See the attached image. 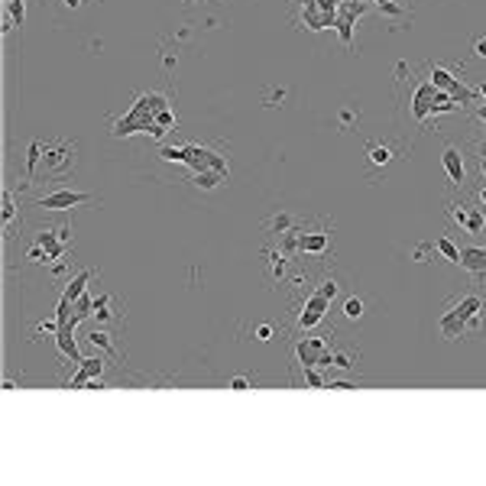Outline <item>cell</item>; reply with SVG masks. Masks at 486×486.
Segmentation results:
<instances>
[{"mask_svg": "<svg viewBox=\"0 0 486 486\" xmlns=\"http://www.w3.org/2000/svg\"><path fill=\"white\" fill-rule=\"evenodd\" d=\"M428 81H431V85H435L438 91L451 95L457 104H470V101H473V91L467 88V85H463L461 78H454V75L447 72L444 65H435V62H431V68H428Z\"/></svg>", "mask_w": 486, "mask_h": 486, "instance_id": "5b68a950", "label": "cell"}, {"mask_svg": "<svg viewBox=\"0 0 486 486\" xmlns=\"http://www.w3.org/2000/svg\"><path fill=\"white\" fill-rule=\"evenodd\" d=\"M159 159L162 162H182V166H185V143L182 146H162Z\"/></svg>", "mask_w": 486, "mask_h": 486, "instance_id": "7402d4cb", "label": "cell"}, {"mask_svg": "<svg viewBox=\"0 0 486 486\" xmlns=\"http://www.w3.org/2000/svg\"><path fill=\"white\" fill-rule=\"evenodd\" d=\"M162 107H169V97L159 95V91H143V95L133 101V107H130L127 114L120 120H114V136H133V133H146V136H156V140H162V130L156 127V114L162 111Z\"/></svg>", "mask_w": 486, "mask_h": 486, "instance_id": "7a4b0ae2", "label": "cell"}, {"mask_svg": "<svg viewBox=\"0 0 486 486\" xmlns=\"http://www.w3.org/2000/svg\"><path fill=\"white\" fill-rule=\"evenodd\" d=\"M480 95H483V97H486V85H480Z\"/></svg>", "mask_w": 486, "mask_h": 486, "instance_id": "8d00e7d4", "label": "cell"}, {"mask_svg": "<svg viewBox=\"0 0 486 486\" xmlns=\"http://www.w3.org/2000/svg\"><path fill=\"white\" fill-rule=\"evenodd\" d=\"M435 253L441 256V260H447V263L461 266V247H457L454 240L447 237V233H441V237H435Z\"/></svg>", "mask_w": 486, "mask_h": 486, "instance_id": "e0dca14e", "label": "cell"}, {"mask_svg": "<svg viewBox=\"0 0 486 486\" xmlns=\"http://www.w3.org/2000/svg\"><path fill=\"white\" fill-rule=\"evenodd\" d=\"M95 315L101 321L111 318V295H101V298H95Z\"/></svg>", "mask_w": 486, "mask_h": 486, "instance_id": "83f0119b", "label": "cell"}, {"mask_svg": "<svg viewBox=\"0 0 486 486\" xmlns=\"http://www.w3.org/2000/svg\"><path fill=\"white\" fill-rule=\"evenodd\" d=\"M305 370V383L311 386V389H327V379L318 373V367H302Z\"/></svg>", "mask_w": 486, "mask_h": 486, "instance_id": "d4e9b609", "label": "cell"}, {"mask_svg": "<svg viewBox=\"0 0 486 486\" xmlns=\"http://www.w3.org/2000/svg\"><path fill=\"white\" fill-rule=\"evenodd\" d=\"M88 279H91V269H85V272H78L68 286H65V292H62V302H68L72 305L78 295H85V286H88Z\"/></svg>", "mask_w": 486, "mask_h": 486, "instance_id": "d6986e66", "label": "cell"}, {"mask_svg": "<svg viewBox=\"0 0 486 486\" xmlns=\"http://www.w3.org/2000/svg\"><path fill=\"white\" fill-rule=\"evenodd\" d=\"M95 201L91 192H75V188H59V192H49L36 201L40 211H68V207H78V205H88Z\"/></svg>", "mask_w": 486, "mask_h": 486, "instance_id": "8992f818", "label": "cell"}, {"mask_svg": "<svg viewBox=\"0 0 486 486\" xmlns=\"http://www.w3.org/2000/svg\"><path fill=\"white\" fill-rule=\"evenodd\" d=\"M68 233H72V227H59V231H40V233H36V243H40V247L46 250L49 256H52V263H56V260H62V256H65Z\"/></svg>", "mask_w": 486, "mask_h": 486, "instance_id": "7c38bea8", "label": "cell"}, {"mask_svg": "<svg viewBox=\"0 0 486 486\" xmlns=\"http://www.w3.org/2000/svg\"><path fill=\"white\" fill-rule=\"evenodd\" d=\"M344 318H347V321H360V318H363V298L351 295V298L344 302Z\"/></svg>", "mask_w": 486, "mask_h": 486, "instance_id": "44dd1931", "label": "cell"}, {"mask_svg": "<svg viewBox=\"0 0 486 486\" xmlns=\"http://www.w3.org/2000/svg\"><path fill=\"white\" fill-rule=\"evenodd\" d=\"M461 266L470 269L477 282H486V247H463L461 250Z\"/></svg>", "mask_w": 486, "mask_h": 486, "instance_id": "5bb4252c", "label": "cell"}, {"mask_svg": "<svg viewBox=\"0 0 486 486\" xmlns=\"http://www.w3.org/2000/svg\"><path fill=\"white\" fill-rule=\"evenodd\" d=\"M447 214L454 217L457 224H461L463 233H470V237H477V233H483L486 227V211L483 207H470V205H457V201H447Z\"/></svg>", "mask_w": 486, "mask_h": 486, "instance_id": "52a82bcc", "label": "cell"}, {"mask_svg": "<svg viewBox=\"0 0 486 486\" xmlns=\"http://www.w3.org/2000/svg\"><path fill=\"white\" fill-rule=\"evenodd\" d=\"M104 370H107V363L101 357H85L78 363V370H75V376L68 379V389H85L91 379H101Z\"/></svg>", "mask_w": 486, "mask_h": 486, "instance_id": "30bf717a", "label": "cell"}, {"mask_svg": "<svg viewBox=\"0 0 486 486\" xmlns=\"http://www.w3.org/2000/svg\"><path fill=\"white\" fill-rule=\"evenodd\" d=\"M486 321V298L480 292H467L461 298L447 305V311L441 315V334L444 341H461L467 334H477Z\"/></svg>", "mask_w": 486, "mask_h": 486, "instance_id": "6da1fadb", "label": "cell"}, {"mask_svg": "<svg viewBox=\"0 0 486 486\" xmlns=\"http://www.w3.org/2000/svg\"><path fill=\"white\" fill-rule=\"evenodd\" d=\"M56 347L59 353H62L65 360H75V363H81V351H78V341H75V321H68V324H62L56 331Z\"/></svg>", "mask_w": 486, "mask_h": 486, "instance_id": "4fadbf2b", "label": "cell"}, {"mask_svg": "<svg viewBox=\"0 0 486 486\" xmlns=\"http://www.w3.org/2000/svg\"><path fill=\"white\" fill-rule=\"evenodd\" d=\"M231 386H233L237 392H243V389H250V379H247V376H233Z\"/></svg>", "mask_w": 486, "mask_h": 486, "instance_id": "4dcf8cb0", "label": "cell"}, {"mask_svg": "<svg viewBox=\"0 0 486 486\" xmlns=\"http://www.w3.org/2000/svg\"><path fill=\"white\" fill-rule=\"evenodd\" d=\"M473 52H477L480 59H486V40H477V42H473Z\"/></svg>", "mask_w": 486, "mask_h": 486, "instance_id": "d6a6232c", "label": "cell"}, {"mask_svg": "<svg viewBox=\"0 0 486 486\" xmlns=\"http://www.w3.org/2000/svg\"><path fill=\"white\" fill-rule=\"evenodd\" d=\"M272 334H276V331H272V324H260V327H256V341H269Z\"/></svg>", "mask_w": 486, "mask_h": 486, "instance_id": "f546056e", "label": "cell"}, {"mask_svg": "<svg viewBox=\"0 0 486 486\" xmlns=\"http://www.w3.org/2000/svg\"><path fill=\"white\" fill-rule=\"evenodd\" d=\"M331 247V233L327 231H311V233H298V253H327Z\"/></svg>", "mask_w": 486, "mask_h": 486, "instance_id": "9a60e30c", "label": "cell"}, {"mask_svg": "<svg viewBox=\"0 0 486 486\" xmlns=\"http://www.w3.org/2000/svg\"><path fill=\"white\" fill-rule=\"evenodd\" d=\"M353 120H357V114H353V111H344L341 114V127H351Z\"/></svg>", "mask_w": 486, "mask_h": 486, "instance_id": "1f68e13d", "label": "cell"}, {"mask_svg": "<svg viewBox=\"0 0 486 486\" xmlns=\"http://www.w3.org/2000/svg\"><path fill=\"white\" fill-rule=\"evenodd\" d=\"M480 205H486V188H480Z\"/></svg>", "mask_w": 486, "mask_h": 486, "instance_id": "d590c367", "label": "cell"}, {"mask_svg": "<svg viewBox=\"0 0 486 486\" xmlns=\"http://www.w3.org/2000/svg\"><path fill=\"white\" fill-rule=\"evenodd\" d=\"M224 182H227V172H217V169H205V172H195L192 176V185L201 188V192H214Z\"/></svg>", "mask_w": 486, "mask_h": 486, "instance_id": "2e32d148", "label": "cell"}, {"mask_svg": "<svg viewBox=\"0 0 486 486\" xmlns=\"http://www.w3.org/2000/svg\"><path fill=\"white\" fill-rule=\"evenodd\" d=\"M441 162H444V172H447V178H451V185L463 188V185H467V166H463V152L457 150L454 143H447Z\"/></svg>", "mask_w": 486, "mask_h": 486, "instance_id": "8fae6325", "label": "cell"}, {"mask_svg": "<svg viewBox=\"0 0 486 486\" xmlns=\"http://www.w3.org/2000/svg\"><path fill=\"white\" fill-rule=\"evenodd\" d=\"M26 256H30V263H52V256H49L46 250L40 247V243H36V247H32V250H30V253H26Z\"/></svg>", "mask_w": 486, "mask_h": 486, "instance_id": "f1b7e54d", "label": "cell"}, {"mask_svg": "<svg viewBox=\"0 0 486 486\" xmlns=\"http://www.w3.org/2000/svg\"><path fill=\"white\" fill-rule=\"evenodd\" d=\"M477 120L483 123V130H486V97H483V104H480V111H477Z\"/></svg>", "mask_w": 486, "mask_h": 486, "instance_id": "836d02e7", "label": "cell"}, {"mask_svg": "<svg viewBox=\"0 0 486 486\" xmlns=\"http://www.w3.org/2000/svg\"><path fill=\"white\" fill-rule=\"evenodd\" d=\"M266 231H276L282 237V233L292 231V217H288V214H276L272 221H266Z\"/></svg>", "mask_w": 486, "mask_h": 486, "instance_id": "cb8c5ba5", "label": "cell"}, {"mask_svg": "<svg viewBox=\"0 0 486 486\" xmlns=\"http://www.w3.org/2000/svg\"><path fill=\"white\" fill-rule=\"evenodd\" d=\"M88 341L95 344V347H104V351L117 353V351H114V344H111V334H107V331H91V334H88Z\"/></svg>", "mask_w": 486, "mask_h": 486, "instance_id": "4316f807", "label": "cell"}, {"mask_svg": "<svg viewBox=\"0 0 486 486\" xmlns=\"http://www.w3.org/2000/svg\"><path fill=\"white\" fill-rule=\"evenodd\" d=\"M4 7H7V20H10V23H16V26H20V23H23V0H4Z\"/></svg>", "mask_w": 486, "mask_h": 486, "instance_id": "603a6c76", "label": "cell"}, {"mask_svg": "<svg viewBox=\"0 0 486 486\" xmlns=\"http://www.w3.org/2000/svg\"><path fill=\"white\" fill-rule=\"evenodd\" d=\"M81 0H65V7H78Z\"/></svg>", "mask_w": 486, "mask_h": 486, "instance_id": "e575fe53", "label": "cell"}, {"mask_svg": "<svg viewBox=\"0 0 486 486\" xmlns=\"http://www.w3.org/2000/svg\"><path fill=\"white\" fill-rule=\"evenodd\" d=\"M13 214H16L13 195H10V192H4V211H0V217H4V227H10V224H13Z\"/></svg>", "mask_w": 486, "mask_h": 486, "instance_id": "484cf974", "label": "cell"}, {"mask_svg": "<svg viewBox=\"0 0 486 486\" xmlns=\"http://www.w3.org/2000/svg\"><path fill=\"white\" fill-rule=\"evenodd\" d=\"M331 341L324 337H305V341L295 344V360L302 363V367H331Z\"/></svg>", "mask_w": 486, "mask_h": 486, "instance_id": "3957f363", "label": "cell"}, {"mask_svg": "<svg viewBox=\"0 0 486 486\" xmlns=\"http://www.w3.org/2000/svg\"><path fill=\"white\" fill-rule=\"evenodd\" d=\"M367 156H370V166L383 169V166H389V162L396 159V150H392L389 143H370Z\"/></svg>", "mask_w": 486, "mask_h": 486, "instance_id": "ac0fdd59", "label": "cell"}, {"mask_svg": "<svg viewBox=\"0 0 486 486\" xmlns=\"http://www.w3.org/2000/svg\"><path fill=\"white\" fill-rule=\"evenodd\" d=\"M327 308H331V298H327L324 292H315L305 298V305H302V315H298V327L302 331H311L315 324H321V321L327 318Z\"/></svg>", "mask_w": 486, "mask_h": 486, "instance_id": "ba28073f", "label": "cell"}, {"mask_svg": "<svg viewBox=\"0 0 486 486\" xmlns=\"http://www.w3.org/2000/svg\"><path fill=\"white\" fill-rule=\"evenodd\" d=\"M42 159H46V172H52V176H62V172H68V169L75 166V156H72V146L68 143H59V146H42Z\"/></svg>", "mask_w": 486, "mask_h": 486, "instance_id": "9c48e42d", "label": "cell"}, {"mask_svg": "<svg viewBox=\"0 0 486 486\" xmlns=\"http://www.w3.org/2000/svg\"><path fill=\"white\" fill-rule=\"evenodd\" d=\"M185 166L192 172H205V169H217V172H227L231 176V166H227V156L214 152L211 146H198V143H185Z\"/></svg>", "mask_w": 486, "mask_h": 486, "instance_id": "277c9868", "label": "cell"}, {"mask_svg": "<svg viewBox=\"0 0 486 486\" xmlns=\"http://www.w3.org/2000/svg\"><path fill=\"white\" fill-rule=\"evenodd\" d=\"M91 315H95V298H91L88 292H85V295H78V298H75V302H72V321H75V324H78V321L91 318Z\"/></svg>", "mask_w": 486, "mask_h": 486, "instance_id": "ffe728a7", "label": "cell"}]
</instances>
